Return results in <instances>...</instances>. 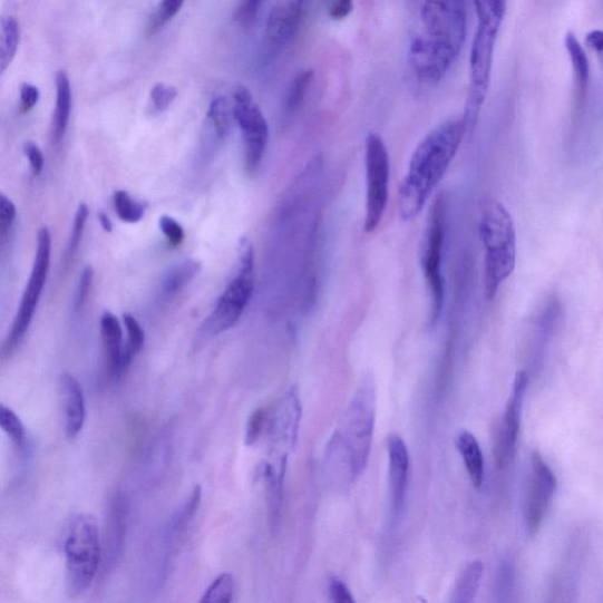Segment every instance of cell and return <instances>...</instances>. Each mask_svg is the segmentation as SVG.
<instances>
[{"mask_svg":"<svg viewBox=\"0 0 603 603\" xmlns=\"http://www.w3.org/2000/svg\"><path fill=\"white\" fill-rule=\"evenodd\" d=\"M39 100V90L30 85V82H25L22 88H20V111L29 113L36 107V104Z\"/></svg>","mask_w":603,"mask_h":603,"instance_id":"cell-43","label":"cell"},{"mask_svg":"<svg viewBox=\"0 0 603 603\" xmlns=\"http://www.w3.org/2000/svg\"><path fill=\"white\" fill-rule=\"evenodd\" d=\"M0 427L9 436L11 442L20 450L26 448L27 445V430L22 421L18 418L16 412L10 408L0 407Z\"/></svg>","mask_w":603,"mask_h":603,"instance_id":"cell-31","label":"cell"},{"mask_svg":"<svg viewBox=\"0 0 603 603\" xmlns=\"http://www.w3.org/2000/svg\"><path fill=\"white\" fill-rule=\"evenodd\" d=\"M467 134L464 118L450 119L428 134L415 149L399 192V212L411 222L424 211Z\"/></svg>","mask_w":603,"mask_h":603,"instance_id":"cell-2","label":"cell"},{"mask_svg":"<svg viewBox=\"0 0 603 603\" xmlns=\"http://www.w3.org/2000/svg\"><path fill=\"white\" fill-rule=\"evenodd\" d=\"M61 408H64L65 431L69 440H75L87 418L85 392L78 380L69 372L60 377Z\"/></svg>","mask_w":603,"mask_h":603,"instance_id":"cell-17","label":"cell"},{"mask_svg":"<svg viewBox=\"0 0 603 603\" xmlns=\"http://www.w3.org/2000/svg\"><path fill=\"white\" fill-rule=\"evenodd\" d=\"M527 389L528 376L526 371H518L506 410L495 434L494 454L498 468H506L514 459Z\"/></svg>","mask_w":603,"mask_h":603,"instance_id":"cell-12","label":"cell"},{"mask_svg":"<svg viewBox=\"0 0 603 603\" xmlns=\"http://www.w3.org/2000/svg\"><path fill=\"white\" fill-rule=\"evenodd\" d=\"M367 200L364 232L377 231L385 216L389 200L390 159L380 135L370 133L366 138Z\"/></svg>","mask_w":603,"mask_h":603,"instance_id":"cell-10","label":"cell"},{"mask_svg":"<svg viewBox=\"0 0 603 603\" xmlns=\"http://www.w3.org/2000/svg\"><path fill=\"white\" fill-rule=\"evenodd\" d=\"M202 488L196 486L192 496L186 503L174 514L168 526L165 527L159 545V563L157 566V581L168 573V568L173 563V558L177 552L178 544L188 526H191L201 505Z\"/></svg>","mask_w":603,"mask_h":603,"instance_id":"cell-15","label":"cell"},{"mask_svg":"<svg viewBox=\"0 0 603 603\" xmlns=\"http://www.w3.org/2000/svg\"><path fill=\"white\" fill-rule=\"evenodd\" d=\"M233 101L235 119L243 137L246 171L255 173L268 147V121L254 101L252 93L245 87L239 86L235 89Z\"/></svg>","mask_w":603,"mask_h":603,"instance_id":"cell-11","label":"cell"},{"mask_svg":"<svg viewBox=\"0 0 603 603\" xmlns=\"http://www.w3.org/2000/svg\"><path fill=\"white\" fill-rule=\"evenodd\" d=\"M480 237L485 246V294L493 301L498 289L510 278L516 264V232L513 218L498 201L484 205Z\"/></svg>","mask_w":603,"mask_h":603,"instance_id":"cell-3","label":"cell"},{"mask_svg":"<svg viewBox=\"0 0 603 603\" xmlns=\"http://www.w3.org/2000/svg\"><path fill=\"white\" fill-rule=\"evenodd\" d=\"M329 595L331 601L337 603H352L353 597L346 586L344 582L338 577H332L329 581Z\"/></svg>","mask_w":603,"mask_h":603,"instance_id":"cell-41","label":"cell"},{"mask_svg":"<svg viewBox=\"0 0 603 603\" xmlns=\"http://www.w3.org/2000/svg\"><path fill=\"white\" fill-rule=\"evenodd\" d=\"M589 47L597 55L603 65V30H594L587 35Z\"/></svg>","mask_w":603,"mask_h":603,"instance_id":"cell-45","label":"cell"},{"mask_svg":"<svg viewBox=\"0 0 603 603\" xmlns=\"http://www.w3.org/2000/svg\"><path fill=\"white\" fill-rule=\"evenodd\" d=\"M483 561H473L457 578L454 586L450 602L453 603H470L477 595L478 589H480L482 580L484 576Z\"/></svg>","mask_w":603,"mask_h":603,"instance_id":"cell-24","label":"cell"},{"mask_svg":"<svg viewBox=\"0 0 603 603\" xmlns=\"http://www.w3.org/2000/svg\"><path fill=\"white\" fill-rule=\"evenodd\" d=\"M94 281V269L91 266H86L82 269L79 284L77 288V293L75 296V310L79 311L82 307L86 305L88 296L90 294L91 284Z\"/></svg>","mask_w":603,"mask_h":603,"instance_id":"cell-39","label":"cell"},{"mask_svg":"<svg viewBox=\"0 0 603 603\" xmlns=\"http://www.w3.org/2000/svg\"><path fill=\"white\" fill-rule=\"evenodd\" d=\"M235 593V577L232 573H222L215 578L201 599L202 603H228Z\"/></svg>","mask_w":603,"mask_h":603,"instance_id":"cell-30","label":"cell"},{"mask_svg":"<svg viewBox=\"0 0 603 603\" xmlns=\"http://www.w3.org/2000/svg\"><path fill=\"white\" fill-rule=\"evenodd\" d=\"M185 0H162L156 13L150 19L149 33L154 35L159 31L166 23L181 11Z\"/></svg>","mask_w":603,"mask_h":603,"instance_id":"cell-34","label":"cell"},{"mask_svg":"<svg viewBox=\"0 0 603 603\" xmlns=\"http://www.w3.org/2000/svg\"><path fill=\"white\" fill-rule=\"evenodd\" d=\"M20 38L19 23L14 16L8 14L2 18L0 26V69L2 74L11 66L18 50Z\"/></svg>","mask_w":603,"mask_h":603,"instance_id":"cell-26","label":"cell"},{"mask_svg":"<svg viewBox=\"0 0 603 603\" xmlns=\"http://www.w3.org/2000/svg\"><path fill=\"white\" fill-rule=\"evenodd\" d=\"M264 0H242L236 18L244 26L252 25L263 4Z\"/></svg>","mask_w":603,"mask_h":603,"instance_id":"cell-40","label":"cell"},{"mask_svg":"<svg viewBox=\"0 0 603 603\" xmlns=\"http://www.w3.org/2000/svg\"><path fill=\"white\" fill-rule=\"evenodd\" d=\"M123 322L128 332V341L126 347H124L123 356V370L124 372H127L137 353H139L144 347L145 334L139 322L133 315L124 314Z\"/></svg>","mask_w":603,"mask_h":603,"instance_id":"cell-27","label":"cell"},{"mask_svg":"<svg viewBox=\"0 0 603 603\" xmlns=\"http://www.w3.org/2000/svg\"><path fill=\"white\" fill-rule=\"evenodd\" d=\"M565 46L572 65L576 98L578 103H584L590 87V60L584 47L574 33H567Z\"/></svg>","mask_w":603,"mask_h":603,"instance_id":"cell-21","label":"cell"},{"mask_svg":"<svg viewBox=\"0 0 603 603\" xmlns=\"http://www.w3.org/2000/svg\"><path fill=\"white\" fill-rule=\"evenodd\" d=\"M235 119L234 101L226 97L215 98L207 110V123L217 139H224L231 134Z\"/></svg>","mask_w":603,"mask_h":603,"instance_id":"cell-25","label":"cell"},{"mask_svg":"<svg viewBox=\"0 0 603 603\" xmlns=\"http://www.w3.org/2000/svg\"><path fill=\"white\" fill-rule=\"evenodd\" d=\"M98 220L103 231L110 234L114 228L110 217L106 213L100 212L98 214Z\"/></svg>","mask_w":603,"mask_h":603,"instance_id":"cell-46","label":"cell"},{"mask_svg":"<svg viewBox=\"0 0 603 603\" xmlns=\"http://www.w3.org/2000/svg\"><path fill=\"white\" fill-rule=\"evenodd\" d=\"M313 79L314 72L311 70H304L298 74L293 81H291L284 99V111L286 114H293L301 107V104L303 103Z\"/></svg>","mask_w":603,"mask_h":603,"instance_id":"cell-29","label":"cell"},{"mask_svg":"<svg viewBox=\"0 0 603 603\" xmlns=\"http://www.w3.org/2000/svg\"><path fill=\"white\" fill-rule=\"evenodd\" d=\"M159 228L172 245L178 246L184 241V228L175 218L166 215L162 216L159 218Z\"/></svg>","mask_w":603,"mask_h":603,"instance_id":"cell-38","label":"cell"},{"mask_svg":"<svg viewBox=\"0 0 603 603\" xmlns=\"http://www.w3.org/2000/svg\"><path fill=\"white\" fill-rule=\"evenodd\" d=\"M128 515L129 498L126 494H116L109 508L106 556H104V564L108 570L117 564L120 556L127 533Z\"/></svg>","mask_w":603,"mask_h":603,"instance_id":"cell-18","label":"cell"},{"mask_svg":"<svg viewBox=\"0 0 603 603\" xmlns=\"http://www.w3.org/2000/svg\"><path fill=\"white\" fill-rule=\"evenodd\" d=\"M446 201L441 196L431 206L420 255L422 272L430 295L429 322L431 325L439 321L445 302L442 256L446 239Z\"/></svg>","mask_w":603,"mask_h":603,"instance_id":"cell-7","label":"cell"},{"mask_svg":"<svg viewBox=\"0 0 603 603\" xmlns=\"http://www.w3.org/2000/svg\"><path fill=\"white\" fill-rule=\"evenodd\" d=\"M373 421V389L364 382L344 412L331 442L332 453H340L350 482H356L368 464Z\"/></svg>","mask_w":603,"mask_h":603,"instance_id":"cell-4","label":"cell"},{"mask_svg":"<svg viewBox=\"0 0 603 603\" xmlns=\"http://www.w3.org/2000/svg\"><path fill=\"white\" fill-rule=\"evenodd\" d=\"M304 4L305 0H285L270 12L264 30V49L268 57L278 56L295 37Z\"/></svg>","mask_w":603,"mask_h":603,"instance_id":"cell-14","label":"cell"},{"mask_svg":"<svg viewBox=\"0 0 603 603\" xmlns=\"http://www.w3.org/2000/svg\"><path fill=\"white\" fill-rule=\"evenodd\" d=\"M72 110V90L66 71L56 74V107L52 119V136L55 142L64 139L69 126Z\"/></svg>","mask_w":603,"mask_h":603,"instance_id":"cell-20","label":"cell"},{"mask_svg":"<svg viewBox=\"0 0 603 603\" xmlns=\"http://www.w3.org/2000/svg\"><path fill=\"white\" fill-rule=\"evenodd\" d=\"M478 26L500 30L507 10V0H474Z\"/></svg>","mask_w":603,"mask_h":603,"instance_id":"cell-28","label":"cell"},{"mask_svg":"<svg viewBox=\"0 0 603 603\" xmlns=\"http://www.w3.org/2000/svg\"><path fill=\"white\" fill-rule=\"evenodd\" d=\"M456 447L460 451L473 486L482 488L485 478V460L480 445L471 432L465 430L457 435Z\"/></svg>","mask_w":603,"mask_h":603,"instance_id":"cell-22","label":"cell"},{"mask_svg":"<svg viewBox=\"0 0 603 603\" xmlns=\"http://www.w3.org/2000/svg\"><path fill=\"white\" fill-rule=\"evenodd\" d=\"M25 153L30 162L33 175L38 176L45 169V156L39 149L38 145L33 142H27L25 145Z\"/></svg>","mask_w":603,"mask_h":603,"instance_id":"cell-42","label":"cell"},{"mask_svg":"<svg viewBox=\"0 0 603 603\" xmlns=\"http://www.w3.org/2000/svg\"><path fill=\"white\" fill-rule=\"evenodd\" d=\"M201 264L195 260H185L173 265L165 273L161 283L162 294L165 298H173L188 285L200 273Z\"/></svg>","mask_w":603,"mask_h":603,"instance_id":"cell-23","label":"cell"},{"mask_svg":"<svg viewBox=\"0 0 603 603\" xmlns=\"http://www.w3.org/2000/svg\"><path fill=\"white\" fill-rule=\"evenodd\" d=\"M424 33L410 46V65L426 85H436L460 55L467 32L466 0H424Z\"/></svg>","mask_w":603,"mask_h":603,"instance_id":"cell-1","label":"cell"},{"mask_svg":"<svg viewBox=\"0 0 603 603\" xmlns=\"http://www.w3.org/2000/svg\"><path fill=\"white\" fill-rule=\"evenodd\" d=\"M67 584L74 595L86 593L93 585L101 561L98 525L94 516L76 515L65 538Z\"/></svg>","mask_w":603,"mask_h":603,"instance_id":"cell-6","label":"cell"},{"mask_svg":"<svg viewBox=\"0 0 603 603\" xmlns=\"http://www.w3.org/2000/svg\"><path fill=\"white\" fill-rule=\"evenodd\" d=\"M90 215V210L88 204L81 203L78 206L72 228H71V235L69 240V246L67 252L68 260L72 259L74 255L77 252V249L81 242L82 235H85V228L88 222Z\"/></svg>","mask_w":603,"mask_h":603,"instance_id":"cell-33","label":"cell"},{"mask_svg":"<svg viewBox=\"0 0 603 603\" xmlns=\"http://www.w3.org/2000/svg\"><path fill=\"white\" fill-rule=\"evenodd\" d=\"M500 30L478 26L470 54V79L463 116L467 134H471L480 117L490 86L493 60L497 35Z\"/></svg>","mask_w":603,"mask_h":603,"instance_id":"cell-9","label":"cell"},{"mask_svg":"<svg viewBox=\"0 0 603 603\" xmlns=\"http://www.w3.org/2000/svg\"><path fill=\"white\" fill-rule=\"evenodd\" d=\"M177 95L178 93L174 87L163 85V82L156 85L150 94L153 113L162 114L168 109Z\"/></svg>","mask_w":603,"mask_h":603,"instance_id":"cell-35","label":"cell"},{"mask_svg":"<svg viewBox=\"0 0 603 603\" xmlns=\"http://www.w3.org/2000/svg\"><path fill=\"white\" fill-rule=\"evenodd\" d=\"M352 9V0H331L329 16L334 20H342L351 13Z\"/></svg>","mask_w":603,"mask_h":603,"instance_id":"cell-44","label":"cell"},{"mask_svg":"<svg viewBox=\"0 0 603 603\" xmlns=\"http://www.w3.org/2000/svg\"><path fill=\"white\" fill-rule=\"evenodd\" d=\"M556 487V477L543 455L533 451L526 508V525L531 535H535L543 526Z\"/></svg>","mask_w":603,"mask_h":603,"instance_id":"cell-13","label":"cell"},{"mask_svg":"<svg viewBox=\"0 0 603 603\" xmlns=\"http://www.w3.org/2000/svg\"><path fill=\"white\" fill-rule=\"evenodd\" d=\"M100 335L104 349H106L109 377L114 380H118L126 373L123 370L124 347H126V344L123 343V329L120 322L110 313V311H106V313L101 315Z\"/></svg>","mask_w":603,"mask_h":603,"instance_id":"cell-19","label":"cell"},{"mask_svg":"<svg viewBox=\"0 0 603 603\" xmlns=\"http://www.w3.org/2000/svg\"><path fill=\"white\" fill-rule=\"evenodd\" d=\"M266 424V412L264 409L260 408L255 410L251 419H249L245 430V445L253 446L260 439L262 431Z\"/></svg>","mask_w":603,"mask_h":603,"instance_id":"cell-36","label":"cell"},{"mask_svg":"<svg viewBox=\"0 0 603 603\" xmlns=\"http://www.w3.org/2000/svg\"><path fill=\"white\" fill-rule=\"evenodd\" d=\"M255 289V253L247 239L240 241V265L237 275L227 284L217 301L213 313L206 318L197 331L195 348L234 328L251 302Z\"/></svg>","mask_w":603,"mask_h":603,"instance_id":"cell-5","label":"cell"},{"mask_svg":"<svg viewBox=\"0 0 603 603\" xmlns=\"http://www.w3.org/2000/svg\"><path fill=\"white\" fill-rule=\"evenodd\" d=\"M17 216L16 205L4 194L0 195V237L3 242L9 235Z\"/></svg>","mask_w":603,"mask_h":603,"instance_id":"cell-37","label":"cell"},{"mask_svg":"<svg viewBox=\"0 0 603 603\" xmlns=\"http://www.w3.org/2000/svg\"><path fill=\"white\" fill-rule=\"evenodd\" d=\"M52 237L49 227H40L37 233L36 255L31 276L20 302L10 334L3 347V358H11L22 343L33 320L37 305L48 280L51 262Z\"/></svg>","mask_w":603,"mask_h":603,"instance_id":"cell-8","label":"cell"},{"mask_svg":"<svg viewBox=\"0 0 603 603\" xmlns=\"http://www.w3.org/2000/svg\"><path fill=\"white\" fill-rule=\"evenodd\" d=\"M114 205L117 216L123 222L138 223L144 216V205L136 202L127 192H116L114 195Z\"/></svg>","mask_w":603,"mask_h":603,"instance_id":"cell-32","label":"cell"},{"mask_svg":"<svg viewBox=\"0 0 603 603\" xmlns=\"http://www.w3.org/2000/svg\"><path fill=\"white\" fill-rule=\"evenodd\" d=\"M388 457L392 510L399 515L405 508L409 474V453L400 436H390Z\"/></svg>","mask_w":603,"mask_h":603,"instance_id":"cell-16","label":"cell"}]
</instances>
